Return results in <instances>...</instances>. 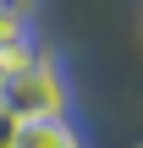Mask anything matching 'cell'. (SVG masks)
Masks as SVG:
<instances>
[{"instance_id": "7a4b0ae2", "label": "cell", "mask_w": 143, "mask_h": 148, "mask_svg": "<svg viewBox=\"0 0 143 148\" xmlns=\"http://www.w3.org/2000/svg\"><path fill=\"white\" fill-rule=\"evenodd\" d=\"M17 148H88V143L66 115H44V121H22Z\"/></svg>"}, {"instance_id": "277c9868", "label": "cell", "mask_w": 143, "mask_h": 148, "mask_svg": "<svg viewBox=\"0 0 143 148\" xmlns=\"http://www.w3.org/2000/svg\"><path fill=\"white\" fill-rule=\"evenodd\" d=\"M17 38H28V16L0 0V44H17Z\"/></svg>"}, {"instance_id": "6da1fadb", "label": "cell", "mask_w": 143, "mask_h": 148, "mask_svg": "<svg viewBox=\"0 0 143 148\" xmlns=\"http://www.w3.org/2000/svg\"><path fill=\"white\" fill-rule=\"evenodd\" d=\"M0 93H6V104L22 121H44V115H66L72 110V77H66L61 55H50V49H39L33 66L22 77H11Z\"/></svg>"}, {"instance_id": "8992f818", "label": "cell", "mask_w": 143, "mask_h": 148, "mask_svg": "<svg viewBox=\"0 0 143 148\" xmlns=\"http://www.w3.org/2000/svg\"><path fill=\"white\" fill-rule=\"evenodd\" d=\"M6 5H11V11H22V16H33V5H39V0H6Z\"/></svg>"}, {"instance_id": "5b68a950", "label": "cell", "mask_w": 143, "mask_h": 148, "mask_svg": "<svg viewBox=\"0 0 143 148\" xmlns=\"http://www.w3.org/2000/svg\"><path fill=\"white\" fill-rule=\"evenodd\" d=\"M17 132H22V115L6 104V93H0V148H17Z\"/></svg>"}, {"instance_id": "3957f363", "label": "cell", "mask_w": 143, "mask_h": 148, "mask_svg": "<svg viewBox=\"0 0 143 148\" xmlns=\"http://www.w3.org/2000/svg\"><path fill=\"white\" fill-rule=\"evenodd\" d=\"M33 55H39V44H33V38H17V44H0V88H6L11 77H22V71L33 66Z\"/></svg>"}]
</instances>
